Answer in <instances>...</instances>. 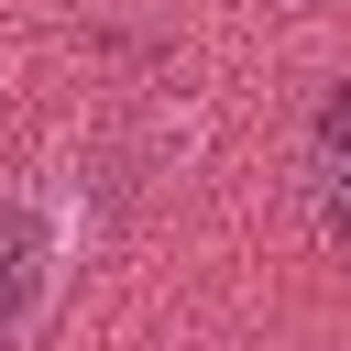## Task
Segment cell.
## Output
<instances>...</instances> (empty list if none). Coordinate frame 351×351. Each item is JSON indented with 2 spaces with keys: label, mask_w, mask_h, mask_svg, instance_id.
<instances>
[{
  "label": "cell",
  "mask_w": 351,
  "mask_h": 351,
  "mask_svg": "<svg viewBox=\"0 0 351 351\" xmlns=\"http://www.w3.org/2000/svg\"><path fill=\"white\" fill-rule=\"evenodd\" d=\"M44 274H55V241H44V219H33L22 197H0V351L33 329V307H44Z\"/></svg>",
  "instance_id": "obj_1"
},
{
  "label": "cell",
  "mask_w": 351,
  "mask_h": 351,
  "mask_svg": "<svg viewBox=\"0 0 351 351\" xmlns=\"http://www.w3.org/2000/svg\"><path fill=\"white\" fill-rule=\"evenodd\" d=\"M329 241H351V165L329 176Z\"/></svg>",
  "instance_id": "obj_3"
},
{
  "label": "cell",
  "mask_w": 351,
  "mask_h": 351,
  "mask_svg": "<svg viewBox=\"0 0 351 351\" xmlns=\"http://www.w3.org/2000/svg\"><path fill=\"white\" fill-rule=\"evenodd\" d=\"M318 154H329V165H351V77L318 99Z\"/></svg>",
  "instance_id": "obj_2"
}]
</instances>
